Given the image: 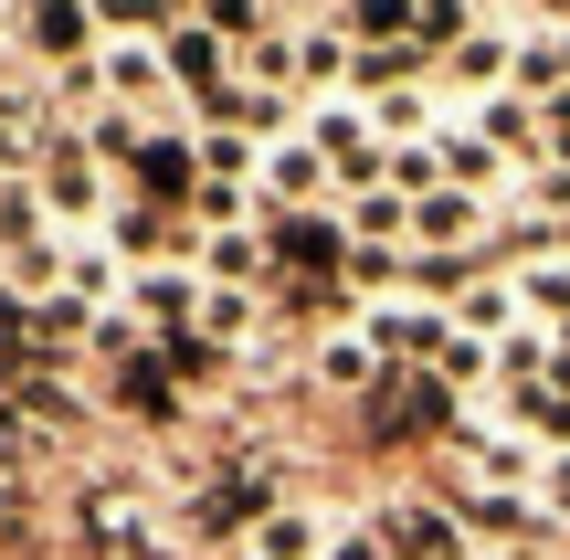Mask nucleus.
I'll use <instances>...</instances> for the list:
<instances>
[{"label":"nucleus","mask_w":570,"mask_h":560,"mask_svg":"<svg viewBox=\"0 0 570 560\" xmlns=\"http://www.w3.org/2000/svg\"><path fill=\"white\" fill-rule=\"evenodd\" d=\"M327 560H391L381 529H348V540H327Z\"/></svg>","instance_id":"obj_30"},{"label":"nucleus","mask_w":570,"mask_h":560,"mask_svg":"<svg viewBox=\"0 0 570 560\" xmlns=\"http://www.w3.org/2000/svg\"><path fill=\"white\" fill-rule=\"evenodd\" d=\"M265 254H275L285 275H296V286H327V275L348 265V233H338V202H327V212H275V223H265Z\"/></svg>","instance_id":"obj_3"},{"label":"nucleus","mask_w":570,"mask_h":560,"mask_svg":"<svg viewBox=\"0 0 570 560\" xmlns=\"http://www.w3.org/2000/svg\"><path fill=\"white\" fill-rule=\"evenodd\" d=\"M42 212H63L75 233L96 223V212H117V202H106V159L85 138H53V159H42Z\"/></svg>","instance_id":"obj_6"},{"label":"nucleus","mask_w":570,"mask_h":560,"mask_svg":"<svg viewBox=\"0 0 570 560\" xmlns=\"http://www.w3.org/2000/svg\"><path fill=\"white\" fill-rule=\"evenodd\" d=\"M0 254H42V190H21V180H0Z\"/></svg>","instance_id":"obj_20"},{"label":"nucleus","mask_w":570,"mask_h":560,"mask_svg":"<svg viewBox=\"0 0 570 560\" xmlns=\"http://www.w3.org/2000/svg\"><path fill=\"white\" fill-rule=\"evenodd\" d=\"M508 286H518V307H529V317L570 328V254H560V265H529V275H508Z\"/></svg>","instance_id":"obj_23"},{"label":"nucleus","mask_w":570,"mask_h":560,"mask_svg":"<svg viewBox=\"0 0 570 560\" xmlns=\"http://www.w3.org/2000/svg\"><path fill=\"white\" fill-rule=\"evenodd\" d=\"M254 317H265V307H254L244 286H202V338H212V350H233V338H254Z\"/></svg>","instance_id":"obj_22"},{"label":"nucleus","mask_w":570,"mask_h":560,"mask_svg":"<svg viewBox=\"0 0 570 560\" xmlns=\"http://www.w3.org/2000/svg\"><path fill=\"white\" fill-rule=\"evenodd\" d=\"M454 402H465V392H454L444 371H381V381H370V434H381V444L444 434V423H454Z\"/></svg>","instance_id":"obj_1"},{"label":"nucleus","mask_w":570,"mask_h":560,"mask_svg":"<svg viewBox=\"0 0 570 560\" xmlns=\"http://www.w3.org/2000/svg\"><path fill=\"white\" fill-rule=\"evenodd\" d=\"M475 560H497V550H475Z\"/></svg>","instance_id":"obj_36"},{"label":"nucleus","mask_w":570,"mask_h":560,"mask_svg":"<svg viewBox=\"0 0 570 560\" xmlns=\"http://www.w3.org/2000/svg\"><path fill=\"white\" fill-rule=\"evenodd\" d=\"M296 63H306V85L338 106V85H348V32H327V21H317V32H296Z\"/></svg>","instance_id":"obj_21"},{"label":"nucleus","mask_w":570,"mask_h":560,"mask_svg":"<svg viewBox=\"0 0 570 560\" xmlns=\"http://www.w3.org/2000/svg\"><path fill=\"white\" fill-rule=\"evenodd\" d=\"M212 286H275V254H265V233H212Z\"/></svg>","instance_id":"obj_16"},{"label":"nucleus","mask_w":570,"mask_h":560,"mask_svg":"<svg viewBox=\"0 0 570 560\" xmlns=\"http://www.w3.org/2000/svg\"><path fill=\"white\" fill-rule=\"evenodd\" d=\"M381 540H391V560H475L465 519L433 508V498H391V508H381Z\"/></svg>","instance_id":"obj_5"},{"label":"nucleus","mask_w":570,"mask_h":560,"mask_svg":"<svg viewBox=\"0 0 570 560\" xmlns=\"http://www.w3.org/2000/svg\"><path fill=\"white\" fill-rule=\"evenodd\" d=\"M96 63H106V106H127V117H180V85H169V63H159V42H96Z\"/></svg>","instance_id":"obj_4"},{"label":"nucleus","mask_w":570,"mask_h":560,"mask_svg":"<svg viewBox=\"0 0 570 560\" xmlns=\"http://www.w3.org/2000/svg\"><path fill=\"white\" fill-rule=\"evenodd\" d=\"M454 328H465V338H487V350H497V338H518V286H475V296H454Z\"/></svg>","instance_id":"obj_18"},{"label":"nucleus","mask_w":570,"mask_h":560,"mask_svg":"<svg viewBox=\"0 0 570 560\" xmlns=\"http://www.w3.org/2000/svg\"><path fill=\"white\" fill-rule=\"evenodd\" d=\"M0 63H11V0H0Z\"/></svg>","instance_id":"obj_33"},{"label":"nucleus","mask_w":570,"mask_h":560,"mask_svg":"<svg viewBox=\"0 0 570 560\" xmlns=\"http://www.w3.org/2000/svg\"><path fill=\"white\" fill-rule=\"evenodd\" d=\"M539 487H550V508L570 519V455H550V477H539Z\"/></svg>","instance_id":"obj_32"},{"label":"nucleus","mask_w":570,"mask_h":560,"mask_svg":"<svg viewBox=\"0 0 570 560\" xmlns=\"http://www.w3.org/2000/svg\"><path fill=\"white\" fill-rule=\"evenodd\" d=\"M169 223H180V212H148V202H138V212H117V223H106V244H117V265H127V254L148 265V254L169 244Z\"/></svg>","instance_id":"obj_24"},{"label":"nucleus","mask_w":570,"mask_h":560,"mask_svg":"<svg viewBox=\"0 0 570 560\" xmlns=\"http://www.w3.org/2000/svg\"><path fill=\"white\" fill-rule=\"evenodd\" d=\"M348 32L360 42H412V0H348Z\"/></svg>","instance_id":"obj_26"},{"label":"nucleus","mask_w":570,"mask_h":560,"mask_svg":"<svg viewBox=\"0 0 570 560\" xmlns=\"http://www.w3.org/2000/svg\"><path fill=\"white\" fill-rule=\"evenodd\" d=\"M539 11H560V32H570V0H539Z\"/></svg>","instance_id":"obj_34"},{"label":"nucleus","mask_w":570,"mask_h":560,"mask_svg":"<svg viewBox=\"0 0 570 560\" xmlns=\"http://www.w3.org/2000/svg\"><path fill=\"white\" fill-rule=\"evenodd\" d=\"M11 32H21V63H85L96 53V0H11Z\"/></svg>","instance_id":"obj_2"},{"label":"nucleus","mask_w":570,"mask_h":560,"mask_svg":"<svg viewBox=\"0 0 570 560\" xmlns=\"http://www.w3.org/2000/svg\"><path fill=\"white\" fill-rule=\"evenodd\" d=\"M465 455L487 465V487H508V498H518V487H529V477H550V455H539V444L518 434V423H487V413L465 423Z\"/></svg>","instance_id":"obj_9"},{"label":"nucleus","mask_w":570,"mask_h":560,"mask_svg":"<svg viewBox=\"0 0 570 560\" xmlns=\"http://www.w3.org/2000/svg\"><path fill=\"white\" fill-rule=\"evenodd\" d=\"M348 275H360V286H402L412 254H391V244H348Z\"/></svg>","instance_id":"obj_29"},{"label":"nucleus","mask_w":570,"mask_h":560,"mask_svg":"<svg viewBox=\"0 0 570 560\" xmlns=\"http://www.w3.org/2000/svg\"><path fill=\"white\" fill-rule=\"evenodd\" d=\"M159 63H169V85H180V96H202V117L223 106V85H233V42H223V32H202V21L159 32Z\"/></svg>","instance_id":"obj_7"},{"label":"nucleus","mask_w":570,"mask_h":560,"mask_svg":"<svg viewBox=\"0 0 570 560\" xmlns=\"http://www.w3.org/2000/svg\"><path fill=\"white\" fill-rule=\"evenodd\" d=\"M169 11H180V0H169ZM190 11H202V0H190Z\"/></svg>","instance_id":"obj_35"},{"label":"nucleus","mask_w":570,"mask_h":560,"mask_svg":"<svg viewBox=\"0 0 570 560\" xmlns=\"http://www.w3.org/2000/svg\"><path fill=\"white\" fill-rule=\"evenodd\" d=\"M53 106H96L106 117V63L85 53V63H53Z\"/></svg>","instance_id":"obj_27"},{"label":"nucleus","mask_w":570,"mask_h":560,"mask_svg":"<svg viewBox=\"0 0 570 560\" xmlns=\"http://www.w3.org/2000/svg\"><path fill=\"white\" fill-rule=\"evenodd\" d=\"M190 148H202V180H265V148H254L244 138V127H202V138H190Z\"/></svg>","instance_id":"obj_17"},{"label":"nucleus","mask_w":570,"mask_h":560,"mask_svg":"<svg viewBox=\"0 0 570 560\" xmlns=\"http://www.w3.org/2000/svg\"><path fill=\"white\" fill-rule=\"evenodd\" d=\"M202 32H223L233 53H244V42H254V32H275V21H265V0H202Z\"/></svg>","instance_id":"obj_25"},{"label":"nucleus","mask_w":570,"mask_h":560,"mask_svg":"<svg viewBox=\"0 0 570 560\" xmlns=\"http://www.w3.org/2000/svg\"><path fill=\"white\" fill-rule=\"evenodd\" d=\"M63 296H75L85 317H96V296H127L117 244H96V233H63Z\"/></svg>","instance_id":"obj_11"},{"label":"nucleus","mask_w":570,"mask_h":560,"mask_svg":"<svg viewBox=\"0 0 570 560\" xmlns=\"http://www.w3.org/2000/svg\"><path fill=\"white\" fill-rule=\"evenodd\" d=\"M169 0H96V32H159Z\"/></svg>","instance_id":"obj_28"},{"label":"nucleus","mask_w":570,"mask_h":560,"mask_svg":"<svg viewBox=\"0 0 570 560\" xmlns=\"http://www.w3.org/2000/svg\"><path fill=\"white\" fill-rule=\"evenodd\" d=\"M508 96H529V106L570 96V32H529V42H518V63H508Z\"/></svg>","instance_id":"obj_10"},{"label":"nucleus","mask_w":570,"mask_h":560,"mask_svg":"<svg viewBox=\"0 0 570 560\" xmlns=\"http://www.w3.org/2000/svg\"><path fill=\"white\" fill-rule=\"evenodd\" d=\"M127 307H138V328H159V338H190V328H202V286L169 275V265H138V275H127Z\"/></svg>","instance_id":"obj_8"},{"label":"nucleus","mask_w":570,"mask_h":560,"mask_svg":"<svg viewBox=\"0 0 570 560\" xmlns=\"http://www.w3.org/2000/svg\"><path fill=\"white\" fill-rule=\"evenodd\" d=\"M11 550H21V498L0 487V560H11Z\"/></svg>","instance_id":"obj_31"},{"label":"nucleus","mask_w":570,"mask_h":560,"mask_svg":"<svg viewBox=\"0 0 570 560\" xmlns=\"http://www.w3.org/2000/svg\"><path fill=\"white\" fill-rule=\"evenodd\" d=\"M117 402H127V413H148V423H169V413H180L169 360H127V371H117Z\"/></svg>","instance_id":"obj_19"},{"label":"nucleus","mask_w":570,"mask_h":560,"mask_svg":"<svg viewBox=\"0 0 570 560\" xmlns=\"http://www.w3.org/2000/svg\"><path fill=\"white\" fill-rule=\"evenodd\" d=\"M233 85H254V96H285V85H306V63H296V32H254L244 53H233Z\"/></svg>","instance_id":"obj_14"},{"label":"nucleus","mask_w":570,"mask_h":560,"mask_svg":"<svg viewBox=\"0 0 570 560\" xmlns=\"http://www.w3.org/2000/svg\"><path fill=\"white\" fill-rule=\"evenodd\" d=\"M317 381H327V392H360V402H370V381H381V350H370L360 328L317 338Z\"/></svg>","instance_id":"obj_15"},{"label":"nucleus","mask_w":570,"mask_h":560,"mask_svg":"<svg viewBox=\"0 0 570 560\" xmlns=\"http://www.w3.org/2000/svg\"><path fill=\"white\" fill-rule=\"evenodd\" d=\"M338 233H348V244L412 254V202H402V190H360V202H338Z\"/></svg>","instance_id":"obj_13"},{"label":"nucleus","mask_w":570,"mask_h":560,"mask_svg":"<svg viewBox=\"0 0 570 560\" xmlns=\"http://www.w3.org/2000/svg\"><path fill=\"white\" fill-rule=\"evenodd\" d=\"M508 63H518V42H497V32H465L444 53V85L454 96H508Z\"/></svg>","instance_id":"obj_12"}]
</instances>
